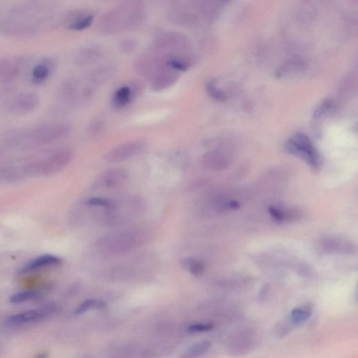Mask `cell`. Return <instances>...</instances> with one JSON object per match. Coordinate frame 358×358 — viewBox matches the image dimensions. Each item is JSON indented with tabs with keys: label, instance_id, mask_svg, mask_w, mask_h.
I'll return each mask as SVG.
<instances>
[{
	"label": "cell",
	"instance_id": "cell-5",
	"mask_svg": "<svg viewBox=\"0 0 358 358\" xmlns=\"http://www.w3.org/2000/svg\"><path fill=\"white\" fill-rule=\"evenodd\" d=\"M285 147L287 152L301 158L313 169L318 167V153L313 146L311 139L306 134H294L287 141Z\"/></svg>",
	"mask_w": 358,
	"mask_h": 358
},
{
	"label": "cell",
	"instance_id": "cell-29",
	"mask_svg": "<svg viewBox=\"0 0 358 358\" xmlns=\"http://www.w3.org/2000/svg\"><path fill=\"white\" fill-rule=\"evenodd\" d=\"M333 103L330 101H326V102H323L317 108L316 111H314V117H318L321 116L324 113H327L330 110H331L333 108Z\"/></svg>",
	"mask_w": 358,
	"mask_h": 358
},
{
	"label": "cell",
	"instance_id": "cell-15",
	"mask_svg": "<svg viewBox=\"0 0 358 358\" xmlns=\"http://www.w3.org/2000/svg\"><path fill=\"white\" fill-rule=\"evenodd\" d=\"M138 91L139 90L136 85H125L121 87L113 95L112 100L113 105L117 108H122L128 105L136 96Z\"/></svg>",
	"mask_w": 358,
	"mask_h": 358
},
{
	"label": "cell",
	"instance_id": "cell-28",
	"mask_svg": "<svg viewBox=\"0 0 358 358\" xmlns=\"http://www.w3.org/2000/svg\"><path fill=\"white\" fill-rule=\"evenodd\" d=\"M214 328V324L212 323H195L190 325L188 327V332L190 333H206V332L211 331Z\"/></svg>",
	"mask_w": 358,
	"mask_h": 358
},
{
	"label": "cell",
	"instance_id": "cell-2",
	"mask_svg": "<svg viewBox=\"0 0 358 358\" xmlns=\"http://www.w3.org/2000/svg\"><path fill=\"white\" fill-rule=\"evenodd\" d=\"M148 240V234L142 229L121 231L101 238L98 247L106 254H120L143 246Z\"/></svg>",
	"mask_w": 358,
	"mask_h": 358
},
{
	"label": "cell",
	"instance_id": "cell-7",
	"mask_svg": "<svg viewBox=\"0 0 358 358\" xmlns=\"http://www.w3.org/2000/svg\"><path fill=\"white\" fill-rule=\"evenodd\" d=\"M39 102L38 96L35 93H20L11 99L9 104V110L13 114H27L37 109Z\"/></svg>",
	"mask_w": 358,
	"mask_h": 358
},
{
	"label": "cell",
	"instance_id": "cell-16",
	"mask_svg": "<svg viewBox=\"0 0 358 358\" xmlns=\"http://www.w3.org/2000/svg\"><path fill=\"white\" fill-rule=\"evenodd\" d=\"M53 68V64L50 61L45 59L34 67L32 72V79L35 83H42L49 77Z\"/></svg>",
	"mask_w": 358,
	"mask_h": 358
},
{
	"label": "cell",
	"instance_id": "cell-22",
	"mask_svg": "<svg viewBox=\"0 0 358 358\" xmlns=\"http://www.w3.org/2000/svg\"><path fill=\"white\" fill-rule=\"evenodd\" d=\"M93 18V15L81 14L76 16L75 19L70 22L69 28L73 31H80L82 29H86L92 23Z\"/></svg>",
	"mask_w": 358,
	"mask_h": 358
},
{
	"label": "cell",
	"instance_id": "cell-3",
	"mask_svg": "<svg viewBox=\"0 0 358 358\" xmlns=\"http://www.w3.org/2000/svg\"><path fill=\"white\" fill-rule=\"evenodd\" d=\"M71 131L69 125L53 123L37 127L22 134L20 140L27 144H46L67 137Z\"/></svg>",
	"mask_w": 358,
	"mask_h": 358
},
{
	"label": "cell",
	"instance_id": "cell-12",
	"mask_svg": "<svg viewBox=\"0 0 358 358\" xmlns=\"http://www.w3.org/2000/svg\"><path fill=\"white\" fill-rule=\"evenodd\" d=\"M62 262L59 257L53 255H44L42 256L33 259L31 262L25 264L18 271V274H24L33 271H36L39 268L48 267V266L59 265Z\"/></svg>",
	"mask_w": 358,
	"mask_h": 358
},
{
	"label": "cell",
	"instance_id": "cell-13",
	"mask_svg": "<svg viewBox=\"0 0 358 358\" xmlns=\"http://www.w3.org/2000/svg\"><path fill=\"white\" fill-rule=\"evenodd\" d=\"M62 100L67 102H74L82 97L85 96V88H81L79 83L74 80H70L62 84L59 90Z\"/></svg>",
	"mask_w": 358,
	"mask_h": 358
},
{
	"label": "cell",
	"instance_id": "cell-8",
	"mask_svg": "<svg viewBox=\"0 0 358 358\" xmlns=\"http://www.w3.org/2000/svg\"><path fill=\"white\" fill-rule=\"evenodd\" d=\"M178 76V72L173 70L169 65H165L160 67L151 76V87L156 91H164L176 83Z\"/></svg>",
	"mask_w": 358,
	"mask_h": 358
},
{
	"label": "cell",
	"instance_id": "cell-1",
	"mask_svg": "<svg viewBox=\"0 0 358 358\" xmlns=\"http://www.w3.org/2000/svg\"><path fill=\"white\" fill-rule=\"evenodd\" d=\"M144 14L145 7L142 2H124L102 17L99 29L106 35L128 31L139 25Z\"/></svg>",
	"mask_w": 358,
	"mask_h": 358
},
{
	"label": "cell",
	"instance_id": "cell-27",
	"mask_svg": "<svg viewBox=\"0 0 358 358\" xmlns=\"http://www.w3.org/2000/svg\"><path fill=\"white\" fill-rule=\"evenodd\" d=\"M295 327L290 322V320H287L285 321L281 322V323L278 324L275 329V334L278 338H282L285 336L288 335L289 333Z\"/></svg>",
	"mask_w": 358,
	"mask_h": 358
},
{
	"label": "cell",
	"instance_id": "cell-6",
	"mask_svg": "<svg viewBox=\"0 0 358 358\" xmlns=\"http://www.w3.org/2000/svg\"><path fill=\"white\" fill-rule=\"evenodd\" d=\"M145 148L144 141L135 140L121 143L109 151L104 156V160L109 163H117L126 161L141 154Z\"/></svg>",
	"mask_w": 358,
	"mask_h": 358
},
{
	"label": "cell",
	"instance_id": "cell-21",
	"mask_svg": "<svg viewBox=\"0 0 358 358\" xmlns=\"http://www.w3.org/2000/svg\"><path fill=\"white\" fill-rule=\"evenodd\" d=\"M106 307L105 302L100 300L89 299L84 301L83 303L78 306L75 310L76 314H81V313L87 312L91 310H98L102 309Z\"/></svg>",
	"mask_w": 358,
	"mask_h": 358
},
{
	"label": "cell",
	"instance_id": "cell-10",
	"mask_svg": "<svg viewBox=\"0 0 358 358\" xmlns=\"http://www.w3.org/2000/svg\"><path fill=\"white\" fill-rule=\"evenodd\" d=\"M254 336L251 332H242L234 336L232 340L229 341L227 350L231 355L240 356L247 353L254 345Z\"/></svg>",
	"mask_w": 358,
	"mask_h": 358
},
{
	"label": "cell",
	"instance_id": "cell-19",
	"mask_svg": "<svg viewBox=\"0 0 358 358\" xmlns=\"http://www.w3.org/2000/svg\"><path fill=\"white\" fill-rule=\"evenodd\" d=\"M212 346V343L210 341H202L197 344L193 345L186 352L182 358H197L201 357Z\"/></svg>",
	"mask_w": 358,
	"mask_h": 358
},
{
	"label": "cell",
	"instance_id": "cell-24",
	"mask_svg": "<svg viewBox=\"0 0 358 358\" xmlns=\"http://www.w3.org/2000/svg\"><path fill=\"white\" fill-rule=\"evenodd\" d=\"M206 91L208 95L214 100L217 101L226 100V95L221 90L218 88L214 81H211L206 84Z\"/></svg>",
	"mask_w": 358,
	"mask_h": 358
},
{
	"label": "cell",
	"instance_id": "cell-17",
	"mask_svg": "<svg viewBox=\"0 0 358 358\" xmlns=\"http://www.w3.org/2000/svg\"><path fill=\"white\" fill-rule=\"evenodd\" d=\"M102 58V54L99 50L93 48H85L78 52L76 63L81 65H92Z\"/></svg>",
	"mask_w": 358,
	"mask_h": 358
},
{
	"label": "cell",
	"instance_id": "cell-31",
	"mask_svg": "<svg viewBox=\"0 0 358 358\" xmlns=\"http://www.w3.org/2000/svg\"><path fill=\"white\" fill-rule=\"evenodd\" d=\"M268 211H270V214H271L274 219L277 220V221H282V220L284 219V214L279 210H278V208H275V207H270Z\"/></svg>",
	"mask_w": 358,
	"mask_h": 358
},
{
	"label": "cell",
	"instance_id": "cell-25",
	"mask_svg": "<svg viewBox=\"0 0 358 358\" xmlns=\"http://www.w3.org/2000/svg\"><path fill=\"white\" fill-rule=\"evenodd\" d=\"M38 292L37 291L29 290L25 291V292H18L11 296L10 300L12 303H21L34 299L38 296Z\"/></svg>",
	"mask_w": 358,
	"mask_h": 358
},
{
	"label": "cell",
	"instance_id": "cell-4",
	"mask_svg": "<svg viewBox=\"0 0 358 358\" xmlns=\"http://www.w3.org/2000/svg\"><path fill=\"white\" fill-rule=\"evenodd\" d=\"M190 46L189 40L184 35L171 32L160 35L156 39L154 53L168 61L175 56L188 55Z\"/></svg>",
	"mask_w": 358,
	"mask_h": 358
},
{
	"label": "cell",
	"instance_id": "cell-23",
	"mask_svg": "<svg viewBox=\"0 0 358 358\" xmlns=\"http://www.w3.org/2000/svg\"><path fill=\"white\" fill-rule=\"evenodd\" d=\"M39 317V313L36 311H27L25 312L15 315L9 318V321L14 324L25 323V322L33 321Z\"/></svg>",
	"mask_w": 358,
	"mask_h": 358
},
{
	"label": "cell",
	"instance_id": "cell-14",
	"mask_svg": "<svg viewBox=\"0 0 358 358\" xmlns=\"http://www.w3.org/2000/svg\"><path fill=\"white\" fill-rule=\"evenodd\" d=\"M128 171L124 169H113L106 171L101 177L100 183L106 188H115L121 186L128 180Z\"/></svg>",
	"mask_w": 358,
	"mask_h": 358
},
{
	"label": "cell",
	"instance_id": "cell-26",
	"mask_svg": "<svg viewBox=\"0 0 358 358\" xmlns=\"http://www.w3.org/2000/svg\"><path fill=\"white\" fill-rule=\"evenodd\" d=\"M87 206L95 207V208H103L105 210L113 208V204L109 199L101 198V197H93L86 201Z\"/></svg>",
	"mask_w": 358,
	"mask_h": 358
},
{
	"label": "cell",
	"instance_id": "cell-9",
	"mask_svg": "<svg viewBox=\"0 0 358 358\" xmlns=\"http://www.w3.org/2000/svg\"><path fill=\"white\" fill-rule=\"evenodd\" d=\"M22 59L19 57L0 58V83H7L18 77L21 72Z\"/></svg>",
	"mask_w": 358,
	"mask_h": 358
},
{
	"label": "cell",
	"instance_id": "cell-30",
	"mask_svg": "<svg viewBox=\"0 0 358 358\" xmlns=\"http://www.w3.org/2000/svg\"><path fill=\"white\" fill-rule=\"evenodd\" d=\"M136 42L130 39H126L120 44L121 51L124 53H131L136 48Z\"/></svg>",
	"mask_w": 358,
	"mask_h": 358
},
{
	"label": "cell",
	"instance_id": "cell-20",
	"mask_svg": "<svg viewBox=\"0 0 358 358\" xmlns=\"http://www.w3.org/2000/svg\"><path fill=\"white\" fill-rule=\"evenodd\" d=\"M182 266L185 270L195 276H199L202 274L205 268L204 262L197 260V259L193 258V257L183 259Z\"/></svg>",
	"mask_w": 358,
	"mask_h": 358
},
{
	"label": "cell",
	"instance_id": "cell-18",
	"mask_svg": "<svg viewBox=\"0 0 358 358\" xmlns=\"http://www.w3.org/2000/svg\"><path fill=\"white\" fill-rule=\"evenodd\" d=\"M311 315H312V309L309 306L297 307L291 311L288 320L296 327L305 323L308 319L310 318Z\"/></svg>",
	"mask_w": 358,
	"mask_h": 358
},
{
	"label": "cell",
	"instance_id": "cell-33",
	"mask_svg": "<svg viewBox=\"0 0 358 358\" xmlns=\"http://www.w3.org/2000/svg\"><path fill=\"white\" fill-rule=\"evenodd\" d=\"M48 357V354L46 353V352H43L42 354H39V355H37V358H47Z\"/></svg>",
	"mask_w": 358,
	"mask_h": 358
},
{
	"label": "cell",
	"instance_id": "cell-32",
	"mask_svg": "<svg viewBox=\"0 0 358 358\" xmlns=\"http://www.w3.org/2000/svg\"><path fill=\"white\" fill-rule=\"evenodd\" d=\"M268 292V286H264L261 290L260 292V295H259V300L261 302H265L266 298H267Z\"/></svg>",
	"mask_w": 358,
	"mask_h": 358
},
{
	"label": "cell",
	"instance_id": "cell-11",
	"mask_svg": "<svg viewBox=\"0 0 358 358\" xmlns=\"http://www.w3.org/2000/svg\"><path fill=\"white\" fill-rule=\"evenodd\" d=\"M114 68L111 65H104L97 67L92 72L90 73L85 88L89 93H92V90L94 87L105 83L114 74Z\"/></svg>",
	"mask_w": 358,
	"mask_h": 358
}]
</instances>
